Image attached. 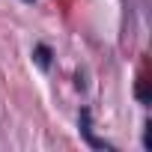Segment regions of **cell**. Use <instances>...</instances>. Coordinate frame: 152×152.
Listing matches in <instances>:
<instances>
[{
  "mask_svg": "<svg viewBox=\"0 0 152 152\" xmlns=\"http://www.w3.org/2000/svg\"><path fill=\"white\" fill-rule=\"evenodd\" d=\"M93 113H90V107H81V116H78V125H81V137L93 146V149H104V152H116V146L113 143H107V140H99L96 134H93Z\"/></svg>",
  "mask_w": 152,
  "mask_h": 152,
  "instance_id": "obj_1",
  "label": "cell"
},
{
  "mask_svg": "<svg viewBox=\"0 0 152 152\" xmlns=\"http://www.w3.org/2000/svg\"><path fill=\"white\" fill-rule=\"evenodd\" d=\"M51 57H54V54H51V48H48V45H42V42H39V45L33 48V60H36V66H39V69H45V72L51 69Z\"/></svg>",
  "mask_w": 152,
  "mask_h": 152,
  "instance_id": "obj_2",
  "label": "cell"
},
{
  "mask_svg": "<svg viewBox=\"0 0 152 152\" xmlns=\"http://www.w3.org/2000/svg\"><path fill=\"white\" fill-rule=\"evenodd\" d=\"M137 99H140L143 104H149V90H146V81H140V84H137Z\"/></svg>",
  "mask_w": 152,
  "mask_h": 152,
  "instance_id": "obj_3",
  "label": "cell"
},
{
  "mask_svg": "<svg viewBox=\"0 0 152 152\" xmlns=\"http://www.w3.org/2000/svg\"><path fill=\"white\" fill-rule=\"evenodd\" d=\"M24 3H33V0H24Z\"/></svg>",
  "mask_w": 152,
  "mask_h": 152,
  "instance_id": "obj_4",
  "label": "cell"
}]
</instances>
